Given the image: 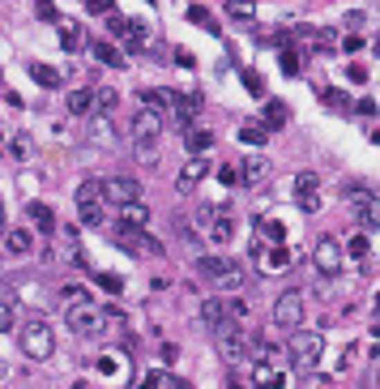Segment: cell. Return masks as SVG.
Instances as JSON below:
<instances>
[{
	"instance_id": "44",
	"label": "cell",
	"mask_w": 380,
	"mask_h": 389,
	"mask_svg": "<svg viewBox=\"0 0 380 389\" xmlns=\"http://www.w3.org/2000/svg\"><path fill=\"white\" fill-rule=\"evenodd\" d=\"M35 13H39V17H47V21H60V13H56V5H52V0H39V5H35Z\"/></svg>"
},
{
	"instance_id": "23",
	"label": "cell",
	"mask_w": 380,
	"mask_h": 389,
	"mask_svg": "<svg viewBox=\"0 0 380 389\" xmlns=\"http://www.w3.org/2000/svg\"><path fill=\"white\" fill-rule=\"evenodd\" d=\"M26 214H30V223H35L39 231H56V214L47 210L43 201H30V210H26Z\"/></svg>"
},
{
	"instance_id": "2",
	"label": "cell",
	"mask_w": 380,
	"mask_h": 389,
	"mask_svg": "<svg viewBox=\"0 0 380 389\" xmlns=\"http://www.w3.org/2000/svg\"><path fill=\"white\" fill-rule=\"evenodd\" d=\"M320 351H325V338H320L316 329H299V334H291V347H287V355H291V368H299V372H312L316 363H320Z\"/></svg>"
},
{
	"instance_id": "31",
	"label": "cell",
	"mask_w": 380,
	"mask_h": 389,
	"mask_svg": "<svg viewBox=\"0 0 380 389\" xmlns=\"http://www.w3.org/2000/svg\"><path fill=\"white\" fill-rule=\"evenodd\" d=\"M78 214H82L86 227H103V206L98 201H78Z\"/></svg>"
},
{
	"instance_id": "52",
	"label": "cell",
	"mask_w": 380,
	"mask_h": 389,
	"mask_svg": "<svg viewBox=\"0 0 380 389\" xmlns=\"http://www.w3.org/2000/svg\"><path fill=\"white\" fill-rule=\"evenodd\" d=\"M98 282H103L107 291H120V278H111V274H98Z\"/></svg>"
},
{
	"instance_id": "49",
	"label": "cell",
	"mask_w": 380,
	"mask_h": 389,
	"mask_svg": "<svg viewBox=\"0 0 380 389\" xmlns=\"http://www.w3.org/2000/svg\"><path fill=\"white\" fill-rule=\"evenodd\" d=\"M175 64H184V69H192L197 60H192V52H188V47H175Z\"/></svg>"
},
{
	"instance_id": "28",
	"label": "cell",
	"mask_w": 380,
	"mask_h": 389,
	"mask_svg": "<svg viewBox=\"0 0 380 389\" xmlns=\"http://www.w3.org/2000/svg\"><path fill=\"white\" fill-rule=\"evenodd\" d=\"M316 188H320V176H316V172H299V176H295V201H299V197H312Z\"/></svg>"
},
{
	"instance_id": "40",
	"label": "cell",
	"mask_w": 380,
	"mask_h": 389,
	"mask_svg": "<svg viewBox=\"0 0 380 389\" xmlns=\"http://www.w3.org/2000/svg\"><path fill=\"white\" fill-rule=\"evenodd\" d=\"M9 329H13V304L0 300V334H9Z\"/></svg>"
},
{
	"instance_id": "1",
	"label": "cell",
	"mask_w": 380,
	"mask_h": 389,
	"mask_svg": "<svg viewBox=\"0 0 380 389\" xmlns=\"http://www.w3.org/2000/svg\"><path fill=\"white\" fill-rule=\"evenodd\" d=\"M17 343H21V351H26V359H35V363H43V359H52V351H56V338H52V325H47L43 317H30L26 325H21V334H17Z\"/></svg>"
},
{
	"instance_id": "18",
	"label": "cell",
	"mask_w": 380,
	"mask_h": 389,
	"mask_svg": "<svg viewBox=\"0 0 380 389\" xmlns=\"http://www.w3.org/2000/svg\"><path fill=\"white\" fill-rule=\"evenodd\" d=\"M359 223H363V235H372V231H380V206H376V197H363L359 206Z\"/></svg>"
},
{
	"instance_id": "36",
	"label": "cell",
	"mask_w": 380,
	"mask_h": 389,
	"mask_svg": "<svg viewBox=\"0 0 380 389\" xmlns=\"http://www.w3.org/2000/svg\"><path fill=\"white\" fill-rule=\"evenodd\" d=\"M287 116H291V111H287L282 103H265V125H269V129H278V125H287Z\"/></svg>"
},
{
	"instance_id": "33",
	"label": "cell",
	"mask_w": 380,
	"mask_h": 389,
	"mask_svg": "<svg viewBox=\"0 0 380 389\" xmlns=\"http://www.w3.org/2000/svg\"><path fill=\"white\" fill-rule=\"evenodd\" d=\"M94 60H98V64H111V69H120V64H124V60H120V52H116L111 43H103V39L94 43Z\"/></svg>"
},
{
	"instance_id": "16",
	"label": "cell",
	"mask_w": 380,
	"mask_h": 389,
	"mask_svg": "<svg viewBox=\"0 0 380 389\" xmlns=\"http://www.w3.org/2000/svg\"><path fill=\"white\" fill-rule=\"evenodd\" d=\"M35 248V235L30 231H5V253L9 257H26Z\"/></svg>"
},
{
	"instance_id": "30",
	"label": "cell",
	"mask_w": 380,
	"mask_h": 389,
	"mask_svg": "<svg viewBox=\"0 0 380 389\" xmlns=\"http://www.w3.org/2000/svg\"><path fill=\"white\" fill-rule=\"evenodd\" d=\"M141 103H145V107H154V111H163V107L175 103V90H145V94H141Z\"/></svg>"
},
{
	"instance_id": "11",
	"label": "cell",
	"mask_w": 380,
	"mask_h": 389,
	"mask_svg": "<svg viewBox=\"0 0 380 389\" xmlns=\"http://www.w3.org/2000/svg\"><path fill=\"white\" fill-rule=\"evenodd\" d=\"M197 111H201V94H175V103H171V116H175V125H197Z\"/></svg>"
},
{
	"instance_id": "14",
	"label": "cell",
	"mask_w": 380,
	"mask_h": 389,
	"mask_svg": "<svg viewBox=\"0 0 380 389\" xmlns=\"http://www.w3.org/2000/svg\"><path fill=\"white\" fill-rule=\"evenodd\" d=\"M184 145H188V154H206L210 145H214V133L206 125H188L184 129Z\"/></svg>"
},
{
	"instance_id": "53",
	"label": "cell",
	"mask_w": 380,
	"mask_h": 389,
	"mask_svg": "<svg viewBox=\"0 0 380 389\" xmlns=\"http://www.w3.org/2000/svg\"><path fill=\"white\" fill-rule=\"evenodd\" d=\"M73 389H90V385H86V381H78V385H73Z\"/></svg>"
},
{
	"instance_id": "37",
	"label": "cell",
	"mask_w": 380,
	"mask_h": 389,
	"mask_svg": "<svg viewBox=\"0 0 380 389\" xmlns=\"http://www.w3.org/2000/svg\"><path fill=\"white\" fill-rule=\"evenodd\" d=\"M188 21H197V26H206L210 35H218V26H214V17H210L206 9H201V5H192V9H188Z\"/></svg>"
},
{
	"instance_id": "13",
	"label": "cell",
	"mask_w": 380,
	"mask_h": 389,
	"mask_svg": "<svg viewBox=\"0 0 380 389\" xmlns=\"http://www.w3.org/2000/svg\"><path fill=\"white\" fill-rule=\"evenodd\" d=\"M282 368H273V363L265 359V363H257V368H252V385L257 389H282Z\"/></svg>"
},
{
	"instance_id": "27",
	"label": "cell",
	"mask_w": 380,
	"mask_h": 389,
	"mask_svg": "<svg viewBox=\"0 0 380 389\" xmlns=\"http://www.w3.org/2000/svg\"><path fill=\"white\" fill-rule=\"evenodd\" d=\"M60 47L64 52H78L82 47V26L78 21H60Z\"/></svg>"
},
{
	"instance_id": "9",
	"label": "cell",
	"mask_w": 380,
	"mask_h": 389,
	"mask_svg": "<svg viewBox=\"0 0 380 389\" xmlns=\"http://www.w3.org/2000/svg\"><path fill=\"white\" fill-rule=\"evenodd\" d=\"M159 137H163V111L141 107V111L133 116V141H137V145H154Z\"/></svg>"
},
{
	"instance_id": "46",
	"label": "cell",
	"mask_w": 380,
	"mask_h": 389,
	"mask_svg": "<svg viewBox=\"0 0 380 389\" xmlns=\"http://www.w3.org/2000/svg\"><path fill=\"white\" fill-rule=\"evenodd\" d=\"M346 78H350L354 86H363V82H368V69H363V64H350V69H346Z\"/></svg>"
},
{
	"instance_id": "6",
	"label": "cell",
	"mask_w": 380,
	"mask_h": 389,
	"mask_svg": "<svg viewBox=\"0 0 380 389\" xmlns=\"http://www.w3.org/2000/svg\"><path fill=\"white\" fill-rule=\"evenodd\" d=\"M303 308H308L303 291H282V296L273 300V325L278 329H299L303 325Z\"/></svg>"
},
{
	"instance_id": "20",
	"label": "cell",
	"mask_w": 380,
	"mask_h": 389,
	"mask_svg": "<svg viewBox=\"0 0 380 389\" xmlns=\"http://www.w3.org/2000/svg\"><path fill=\"white\" fill-rule=\"evenodd\" d=\"M226 17L252 26V21H257V5H252V0H226Z\"/></svg>"
},
{
	"instance_id": "24",
	"label": "cell",
	"mask_w": 380,
	"mask_h": 389,
	"mask_svg": "<svg viewBox=\"0 0 380 389\" xmlns=\"http://www.w3.org/2000/svg\"><path fill=\"white\" fill-rule=\"evenodd\" d=\"M94 107V90H69V116H86Z\"/></svg>"
},
{
	"instance_id": "50",
	"label": "cell",
	"mask_w": 380,
	"mask_h": 389,
	"mask_svg": "<svg viewBox=\"0 0 380 389\" xmlns=\"http://www.w3.org/2000/svg\"><path fill=\"white\" fill-rule=\"evenodd\" d=\"M218 180H222V184H235V180H239V172H235V167H222Z\"/></svg>"
},
{
	"instance_id": "22",
	"label": "cell",
	"mask_w": 380,
	"mask_h": 389,
	"mask_svg": "<svg viewBox=\"0 0 380 389\" xmlns=\"http://www.w3.org/2000/svg\"><path fill=\"white\" fill-rule=\"evenodd\" d=\"M261 261H265V270H269V274H282L287 265H291V253H287V244H273L269 253H261Z\"/></svg>"
},
{
	"instance_id": "7",
	"label": "cell",
	"mask_w": 380,
	"mask_h": 389,
	"mask_svg": "<svg viewBox=\"0 0 380 389\" xmlns=\"http://www.w3.org/2000/svg\"><path fill=\"white\" fill-rule=\"evenodd\" d=\"M98 192L111 201V206H129V201H141V184L133 176H107L98 180Z\"/></svg>"
},
{
	"instance_id": "12",
	"label": "cell",
	"mask_w": 380,
	"mask_h": 389,
	"mask_svg": "<svg viewBox=\"0 0 380 389\" xmlns=\"http://www.w3.org/2000/svg\"><path fill=\"white\" fill-rule=\"evenodd\" d=\"M210 239H214V244H231V239H235V223H231V214H226V210H218L214 218H210Z\"/></svg>"
},
{
	"instance_id": "39",
	"label": "cell",
	"mask_w": 380,
	"mask_h": 389,
	"mask_svg": "<svg viewBox=\"0 0 380 389\" xmlns=\"http://www.w3.org/2000/svg\"><path fill=\"white\" fill-rule=\"evenodd\" d=\"M222 308H226V321H244L248 317V304L244 300H222Z\"/></svg>"
},
{
	"instance_id": "47",
	"label": "cell",
	"mask_w": 380,
	"mask_h": 389,
	"mask_svg": "<svg viewBox=\"0 0 380 389\" xmlns=\"http://www.w3.org/2000/svg\"><path fill=\"white\" fill-rule=\"evenodd\" d=\"M320 99H325L329 107H346V94H338V90H320Z\"/></svg>"
},
{
	"instance_id": "5",
	"label": "cell",
	"mask_w": 380,
	"mask_h": 389,
	"mask_svg": "<svg viewBox=\"0 0 380 389\" xmlns=\"http://www.w3.org/2000/svg\"><path fill=\"white\" fill-rule=\"evenodd\" d=\"M197 270L206 274V278H214L218 287H226V291L244 287V265L226 261V257H201V261H197Z\"/></svg>"
},
{
	"instance_id": "26",
	"label": "cell",
	"mask_w": 380,
	"mask_h": 389,
	"mask_svg": "<svg viewBox=\"0 0 380 389\" xmlns=\"http://www.w3.org/2000/svg\"><path fill=\"white\" fill-rule=\"evenodd\" d=\"M239 137H244L248 145H265V141H269V129L261 125V120H248V125H239Z\"/></svg>"
},
{
	"instance_id": "25",
	"label": "cell",
	"mask_w": 380,
	"mask_h": 389,
	"mask_svg": "<svg viewBox=\"0 0 380 389\" xmlns=\"http://www.w3.org/2000/svg\"><path fill=\"white\" fill-rule=\"evenodd\" d=\"M201 321H206L210 329H214L218 321H226V308H222V296H214V300H206V304H201Z\"/></svg>"
},
{
	"instance_id": "54",
	"label": "cell",
	"mask_w": 380,
	"mask_h": 389,
	"mask_svg": "<svg viewBox=\"0 0 380 389\" xmlns=\"http://www.w3.org/2000/svg\"><path fill=\"white\" fill-rule=\"evenodd\" d=\"M145 5H154V0H145Z\"/></svg>"
},
{
	"instance_id": "10",
	"label": "cell",
	"mask_w": 380,
	"mask_h": 389,
	"mask_svg": "<svg viewBox=\"0 0 380 389\" xmlns=\"http://www.w3.org/2000/svg\"><path fill=\"white\" fill-rule=\"evenodd\" d=\"M201 180H206V159L192 154V159L180 167V176H175V192H180V197H188V192H192Z\"/></svg>"
},
{
	"instance_id": "3",
	"label": "cell",
	"mask_w": 380,
	"mask_h": 389,
	"mask_svg": "<svg viewBox=\"0 0 380 389\" xmlns=\"http://www.w3.org/2000/svg\"><path fill=\"white\" fill-rule=\"evenodd\" d=\"M214 347L226 363H239V359H248V334L239 329V321H218L214 325Z\"/></svg>"
},
{
	"instance_id": "29",
	"label": "cell",
	"mask_w": 380,
	"mask_h": 389,
	"mask_svg": "<svg viewBox=\"0 0 380 389\" xmlns=\"http://www.w3.org/2000/svg\"><path fill=\"white\" fill-rule=\"evenodd\" d=\"M30 78H35L39 86H47V90H56V86H60V73H56V69H47V64H39V60L30 64Z\"/></svg>"
},
{
	"instance_id": "48",
	"label": "cell",
	"mask_w": 380,
	"mask_h": 389,
	"mask_svg": "<svg viewBox=\"0 0 380 389\" xmlns=\"http://www.w3.org/2000/svg\"><path fill=\"white\" fill-rule=\"evenodd\" d=\"M299 210L303 214H316L320 210V197H316V192H312V197H299Z\"/></svg>"
},
{
	"instance_id": "8",
	"label": "cell",
	"mask_w": 380,
	"mask_h": 389,
	"mask_svg": "<svg viewBox=\"0 0 380 389\" xmlns=\"http://www.w3.org/2000/svg\"><path fill=\"white\" fill-rule=\"evenodd\" d=\"M312 265L325 274V278H334V274H342V244L334 235H320L316 239V248H312Z\"/></svg>"
},
{
	"instance_id": "42",
	"label": "cell",
	"mask_w": 380,
	"mask_h": 389,
	"mask_svg": "<svg viewBox=\"0 0 380 389\" xmlns=\"http://www.w3.org/2000/svg\"><path fill=\"white\" fill-rule=\"evenodd\" d=\"M282 73L287 78H299V52H282Z\"/></svg>"
},
{
	"instance_id": "45",
	"label": "cell",
	"mask_w": 380,
	"mask_h": 389,
	"mask_svg": "<svg viewBox=\"0 0 380 389\" xmlns=\"http://www.w3.org/2000/svg\"><path fill=\"white\" fill-rule=\"evenodd\" d=\"M90 13H116V0H86Z\"/></svg>"
},
{
	"instance_id": "51",
	"label": "cell",
	"mask_w": 380,
	"mask_h": 389,
	"mask_svg": "<svg viewBox=\"0 0 380 389\" xmlns=\"http://www.w3.org/2000/svg\"><path fill=\"white\" fill-rule=\"evenodd\" d=\"M64 300L78 304V300H86V291H82V287H64Z\"/></svg>"
},
{
	"instance_id": "21",
	"label": "cell",
	"mask_w": 380,
	"mask_h": 389,
	"mask_svg": "<svg viewBox=\"0 0 380 389\" xmlns=\"http://www.w3.org/2000/svg\"><path fill=\"white\" fill-rule=\"evenodd\" d=\"M120 210H124V218H120L124 227H145L150 223V206L145 201H129V206H120Z\"/></svg>"
},
{
	"instance_id": "35",
	"label": "cell",
	"mask_w": 380,
	"mask_h": 389,
	"mask_svg": "<svg viewBox=\"0 0 380 389\" xmlns=\"http://www.w3.org/2000/svg\"><path fill=\"white\" fill-rule=\"evenodd\" d=\"M116 103H120V94H116L111 86H103V90H94V107H98V111H111Z\"/></svg>"
},
{
	"instance_id": "15",
	"label": "cell",
	"mask_w": 380,
	"mask_h": 389,
	"mask_svg": "<svg viewBox=\"0 0 380 389\" xmlns=\"http://www.w3.org/2000/svg\"><path fill=\"white\" fill-rule=\"evenodd\" d=\"M269 176V163L261 159V154H252V159H244V167H239V180L244 184H261Z\"/></svg>"
},
{
	"instance_id": "43",
	"label": "cell",
	"mask_w": 380,
	"mask_h": 389,
	"mask_svg": "<svg viewBox=\"0 0 380 389\" xmlns=\"http://www.w3.org/2000/svg\"><path fill=\"white\" fill-rule=\"evenodd\" d=\"M78 201H98V180H86L78 188Z\"/></svg>"
},
{
	"instance_id": "4",
	"label": "cell",
	"mask_w": 380,
	"mask_h": 389,
	"mask_svg": "<svg viewBox=\"0 0 380 389\" xmlns=\"http://www.w3.org/2000/svg\"><path fill=\"white\" fill-rule=\"evenodd\" d=\"M69 325L78 334H86V338H94V334L107 329V312L98 304H90V300H78V304H69Z\"/></svg>"
},
{
	"instance_id": "32",
	"label": "cell",
	"mask_w": 380,
	"mask_h": 389,
	"mask_svg": "<svg viewBox=\"0 0 380 389\" xmlns=\"http://www.w3.org/2000/svg\"><path fill=\"white\" fill-rule=\"evenodd\" d=\"M368 248H372V235H363V231L346 239V257H354V261H363V257H368Z\"/></svg>"
},
{
	"instance_id": "41",
	"label": "cell",
	"mask_w": 380,
	"mask_h": 389,
	"mask_svg": "<svg viewBox=\"0 0 380 389\" xmlns=\"http://www.w3.org/2000/svg\"><path fill=\"white\" fill-rule=\"evenodd\" d=\"M239 78H244V86H248L252 94H261V90H265V82H261V73H252V69H244Z\"/></svg>"
},
{
	"instance_id": "34",
	"label": "cell",
	"mask_w": 380,
	"mask_h": 389,
	"mask_svg": "<svg viewBox=\"0 0 380 389\" xmlns=\"http://www.w3.org/2000/svg\"><path fill=\"white\" fill-rule=\"evenodd\" d=\"M107 30H111L116 39H129V35H133V21L120 17V13H107Z\"/></svg>"
},
{
	"instance_id": "19",
	"label": "cell",
	"mask_w": 380,
	"mask_h": 389,
	"mask_svg": "<svg viewBox=\"0 0 380 389\" xmlns=\"http://www.w3.org/2000/svg\"><path fill=\"white\" fill-rule=\"evenodd\" d=\"M257 231H261V244H287V227L278 218H257Z\"/></svg>"
},
{
	"instance_id": "38",
	"label": "cell",
	"mask_w": 380,
	"mask_h": 389,
	"mask_svg": "<svg viewBox=\"0 0 380 389\" xmlns=\"http://www.w3.org/2000/svg\"><path fill=\"white\" fill-rule=\"evenodd\" d=\"M30 150H35L30 137H26V133H17V137H13V159H17V163H26V159H30Z\"/></svg>"
},
{
	"instance_id": "17",
	"label": "cell",
	"mask_w": 380,
	"mask_h": 389,
	"mask_svg": "<svg viewBox=\"0 0 380 389\" xmlns=\"http://www.w3.org/2000/svg\"><path fill=\"white\" fill-rule=\"evenodd\" d=\"M137 389H180V381H175L167 368H150V372L137 381Z\"/></svg>"
}]
</instances>
